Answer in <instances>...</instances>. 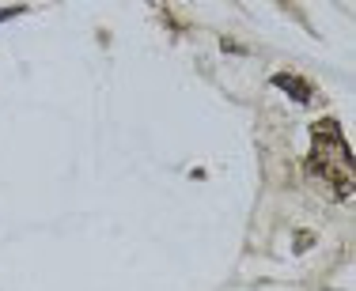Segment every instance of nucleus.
Instances as JSON below:
<instances>
[{
  "label": "nucleus",
  "mask_w": 356,
  "mask_h": 291,
  "mask_svg": "<svg viewBox=\"0 0 356 291\" xmlns=\"http://www.w3.org/2000/svg\"><path fill=\"white\" fill-rule=\"evenodd\" d=\"M307 170L315 178H326V182L334 185V193H341V197L353 193V156H349V144L341 140L337 122H318L315 129H311Z\"/></svg>",
  "instance_id": "obj_1"
},
{
  "label": "nucleus",
  "mask_w": 356,
  "mask_h": 291,
  "mask_svg": "<svg viewBox=\"0 0 356 291\" xmlns=\"http://www.w3.org/2000/svg\"><path fill=\"white\" fill-rule=\"evenodd\" d=\"M273 83L281 91H288L296 102H315V88H311L307 80H300V76H288V72H281V76H273Z\"/></svg>",
  "instance_id": "obj_2"
}]
</instances>
